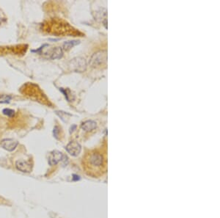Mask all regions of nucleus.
Returning a JSON list of instances; mask_svg holds the SVG:
<instances>
[{
	"mask_svg": "<svg viewBox=\"0 0 220 218\" xmlns=\"http://www.w3.org/2000/svg\"><path fill=\"white\" fill-rule=\"evenodd\" d=\"M66 151L71 156H77L81 152V147L76 141H71L67 145Z\"/></svg>",
	"mask_w": 220,
	"mask_h": 218,
	"instance_id": "39448f33",
	"label": "nucleus"
},
{
	"mask_svg": "<svg viewBox=\"0 0 220 218\" xmlns=\"http://www.w3.org/2000/svg\"><path fill=\"white\" fill-rule=\"evenodd\" d=\"M107 60V51H101L94 54L90 60V64L93 67L100 66L102 64L105 63Z\"/></svg>",
	"mask_w": 220,
	"mask_h": 218,
	"instance_id": "7ed1b4c3",
	"label": "nucleus"
},
{
	"mask_svg": "<svg viewBox=\"0 0 220 218\" xmlns=\"http://www.w3.org/2000/svg\"><path fill=\"white\" fill-rule=\"evenodd\" d=\"M64 155L58 151H53L49 156V163L50 165H55L59 162H62Z\"/></svg>",
	"mask_w": 220,
	"mask_h": 218,
	"instance_id": "0eeeda50",
	"label": "nucleus"
},
{
	"mask_svg": "<svg viewBox=\"0 0 220 218\" xmlns=\"http://www.w3.org/2000/svg\"><path fill=\"white\" fill-rule=\"evenodd\" d=\"M18 144L19 143H18L16 140L10 138L4 139L1 142V147L4 149H5L6 151H13V150H15Z\"/></svg>",
	"mask_w": 220,
	"mask_h": 218,
	"instance_id": "6e6552de",
	"label": "nucleus"
},
{
	"mask_svg": "<svg viewBox=\"0 0 220 218\" xmlns=\"http://www.w3.org/2000/svg\"><path fill=\"white\" fill-rule=\"evenodd\" d=\"M44 54L47 55V57L51 59V60H57V59H60L63 55V51L62 49L59 46L52 48L49 49V52H46L44 53Z\"/></svg>",
	"mask_w": 220,
	"mask_h": 218,
	"instance_id": "423d86ee",
	"label": "nucleus"
},
{
	"mask_svg": "<svg viewBox=\"0 0 220 218\" xmlns=\"http://www.w3.org/2000/svg\"><path fill=\"white\" fill-rule=\"evenodd\" d=\"M84 163L87 174L95 177L101 174L103 168L105 167L104 157L99 151H92L87 153L84 158Z\"/></svg>",
	"mask_w": 220,
	"mask_h": 218,
	"instance_id": "f257e3e1",
	"label": "nucleus"
},
{
	"mask_svg": "<svg viewBox=\"0 0 220 218\" xmlns=\"http://www.w3.org/2000/svg\"><path fill=\"white\" fill-rule=\"evenodd\" d=\"M59 132V127H58V126H55V127H54V137H55L57 139H58V135H59L58 133Z\"/></svg>",
	"mask_w": 220,
	"mask_h": 218,
	"instance_id": "2eb2a0df",
	"label": "nucleus"
},
{
	"mask_svg": "<svg viewBox=\"0 0 220 218\" xmlns=\"http://www.w3.org/2000/svg\"><path fill=\"white\" fill-rule=\"evenodd\" d=\"M79 44V41H68V42H65L63 44V48L65 50L68 51L69 49H71L72 47H73L76 45Z\"/></svg>",
	"mask_w": 220,
	"mask_h": 218,
	"instance_id": "f8f14e48",
	"label": "nucleus"
},
{
	"mask_svg": "<svg viewBox=\"0 0 220 218\" xmlns=\"http://www.w3.org/2000/svg\"><path fill=\"white\" fill-rule=\"evenodd\" d=\"M56 114L61 118L62 121H63L64 122H68V120L70 119V117L71 116L70 114H69L68 113H65V112L63 111H56Z\"/></svg>",
	"mask_w": 220,
	"mask_h": 218,
	"instance_id": "9b49d317",
	"label": "nucleus"
},
{
	"mask_svg": "<svg viewBox=\"0 0 220 218\" xmlns=\"http://www.w3.org/2000/svg\"><path fill=\"white\" fill-rule=\"evenodd\" d=\"M97 127V123L94 121H86L81 124V128L85 131H90Z\"/></svg>",
	"mask_w": 220,
	"mask_h": 218,
	"instance_id": "9d476101",
	"label": "nucleus"
},
{
	"mask_svg": "<svg viewBox=\"0 0 220 218\" xmlns=\"http://www.w3.org/2000/svg\"><path fill=\"white\" fill-rule=\"evenodd\" d=\"M16 167L18 170L24 173H30L32 171L31 163L24 160H18L16 162Z\"/></svg>",
	"mask_w": 220,
	"mask_h": 218,
	"instance_id": "1a4fd4ad",
	"label": "nucleus"
},
{
	"mask_svg": "<svg viewBox=\"0 0 220 218\" xmlns=\"http://www.w3.org/2000/svg\"><path fill=\"white\" fill-rule=\"evenodd\" d=\"M69 66L72 70L76 72H83L86 70L87 63L82 57H75L69 62Z\"/></svg>",
	"mask_w": 220,
	"mask_h": 218,
	"instance_id": "20e7f679",
	"label": "nucleus"
},
{
	"mask_svg": "<svg viewBox=\"0 0 220 218\" xmlns=\"http://www.w3.org/2000/svg\"><path fill=\"white\" fill-rule=\"evenodd\" d=\"M11 96L8 95H2L0 96V103L1 104H7L9 103L11 100Z\"/></svg>",
	"mask_w": 220,
	"mask_h": 218,
	"instance_id": "ddd939ff",
	"label": "nucleus"
},
{
	"mask_svg": "<svg viewBox=\"0 0 220 218\" xmlns=\"http://www.w3.org/2000/svg\"><path fill=\"white\" fill-rule=\"evenodd\" d=\"M2 113L4 115H7V116H9V117H12L13 116L14 114H15V112H14V110H11V109H4L2 111Z\"/></svg>",
	"mask_w": 220,
	"mask_h": 218,
	"instance_id": "4468645a",
	"label": "nucleus"
},
{
	"mask_svg": "<svg viewBox=\"0 0 220 218\" xmlns=\"http://www.w3.org/2000/svg\"><path fill=\"white\" fill-rule=\"evenodd\" d=\"M23 90H24V93L27 94V96H30V98L37 101H41L43 102L44 99H46L41 90L33 84H28L26 86L24 85V89L22 90V91Z\"/></svg>",
	"mask_w": 220,
	"mask_h": 218,
	"instance_id": "f03ea898",
	"label": "nucleus"
}]
</instances>
